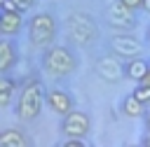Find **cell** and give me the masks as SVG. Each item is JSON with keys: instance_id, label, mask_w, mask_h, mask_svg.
<instances>
[{"instance_id": "obj_1", "label": "cell", "mask_w": 150, "mask_h": 147, "mask_svg": "<svg viewBox=\"0 0 150 147\" xmlns=\"http://www.w3.org/2000/svg\"><path fill=\"white\" fill-rule=\"evenodd\" d=\"M45 98H47V91H45V84L40 79H28L21 91H19V100H16V107H14V114L21 119V121H33L38 119L42 105H45Z\"/></svg>"}, {"instance_id": "obj_2", "label": "cell", "mask_w": 150, "mask_h": 147, "mask_svg": "<svg viewBox=\"0 0 150 147\" xmlns=\"http://www.w3.org/2000/svg\"><path fill=\"white\" fill-rule=\"evenodd\" d=\"M40 63H42V70L49 72L52 77H66L77 70V56L68 47H61V44H49L42 51Z\"/></svg>"}, {"instance_id": "obj_3", "label": "cell", "mask_w": 150, "mask_h": 147, "mask_svg": "<svg viewBox=\"0 0 150 147\" xmlns=\"http://www.w3.org/2000/svg\"><path fill=\"white\" fill-rule=\"evenodd\" d=\"M56 37V21L52 14L40 12L28 21V40L33 47H49Z\"/></svg>"}, {"instance_id": "obj_4", "label": "cell", "mask_w": 150, "mask_h": 147, "mask_svg": "<svg viewBox=\"0 0 150 147\" xmlns=\"http://www.w3.org/2000/svg\"><path fill=\"white\" fill-rule=\"evenodd\" d=\"M66 26H68L70 40H73L75 44H82V47H87L89 42H94L96 35H98V28H96L94 19H91L89 14H84V12H73V14H68Z\"/></svg>"}, {"instance_id": "obj_5", "label": "cell", "mask_w": 150, "mask_h": 147, "mask_svg": "<svg viewBox=\"0 0 150 147\" xmlns=\"http://www.w3.org/2000/svg\"><path fill=\"white\" fill-rule=\"evenodd\" d=\"M89 126H91V119L82 110H70L61 119V133L66 138H84L89 133Z\"/></svg>"}, {"instance_id": "obj_6", "label": "cell", "mask_w": 150, "mask_h": 147, "mask_svg": "<svg viewBox=\"0 0 150 147\" xmlns=\"http://www.w3.org/2000/svg\"><path fill=\"white\" fill-rule=\"evenodd\" d=\"M117 54H103L96 58L94 63V72L96 77H101L103 82H120L124 77V63L117 61Z\"/></svg>"}, {"instance_id": "obj_7", "label": "cell", "mask_w": 150, "mask_h": 147, "mask_svg": "<svg viewBox=\"0 0 150 147\" xmlns=\"http://www.w3.org/2000/svg\"><path fill=\"white\" fill-rule=\"evenodd\" d=\"M105 19H108V23H110L112 28H117V30H131V28L136 26V14H134V9L127 7V5H122L120 0H115L112 5H108Z\"/></svg>"}, {"instance_id": "obj_8", "label": "cell", "mask_w": 150, "mask_h": 147, "mask_svg": "<svg viewBox=\"0 0 150 147\" xmlns=\"http://www.w3.org/2000/svg\"><path fill=\"white\" fill-rule=\"evenodd\" d=\"M110 49L112 54H117L120 58H134V56H141L143 54V44L141 40H136L134 35L129 33H117L110 37Z\"/></svg>"}, {"instance_id": "obj_9", "label": "cell", "mask_w": 150, "mask_h": 147, "mask_svg": "<svg viewBox=\"0 0 150 147\" xmlns=\"http://www.w3.org/2000/svg\"><path fill=\"white\" fill-rule=\"evenodd\" d=\"M45 105H47L54 114H59V117H63V114H68L70 110H75L73 96H70L68 91H63V89H49V91H47V98H45Z\"/></svg>"}, {"instance_id": "obj_10", "label": "cell", "mask_w": 150, "mask_h": 147, "mask_svg": "<svg viewBox=\"0 0 150 147\" xmlns=\"http://www.w3.org/2000/svg\"><path fill=\"white\" fill-rule=\"evenodd\" d=\"M150 72V61H145L143 56H134V58H127L124 61V77L131 79V82H145Z\"/></svg>"}, {"instance_id": "obj_11", "label": "cell", "mask_w": 150, "mask_h": 147, "mask_svg": "<svg viewBox=\"0 0 150 147\" xmlns=\"http://www.w3.org/2000/svg\"><path fill=\"white\" fill-rule=\"evenodd\" d=\"M23 12H7L0 9V33L2 35H16L23 26Z\"/></svg>"}, {"instance_id": "obj_12", "label": "cell", "mask_w": 150, "mask_h": 147, "mask_svg": "<svg viewBox=\"0 0 150 147\" xmlns=\"http://www.w3.org/2000/svg\"><path fill=\"white\" fill-rule=\"evenodd\" d=\"M120 110H122V114L129 117V119H141V117H145V112H148V110H145V103H141L134 93H129V96L122 98Z\"/></svg>"}, {"instance_id": "obj_13", "label": "cell", "mask_w": 150, "mask_h": 147, "mask_svg": "<svg viewBox=\"0 0 150 147\" xmlns=\"http://www.w3.org/2000/svg\"><path fill=\"white\" fill-rule=\"evenodd\" d=\"M0 145H5V147H26L28 138L19 128H5V131H0Z\"/></svg>"}, {"instance_id": "obj_14", "label": "cell", "mask_w": 150, "mask_h": 147, "mask_svg": "<svg viewBox=\"0 0 150 147\" xmlns=\"http://www.w3.org/2000/svg\"><path fill=\"white\" fill-rule=\"evenodd\" d=\"M16 63V49L9 40H0V72L12 70V65Z\"/></svg>"}, {"instance_id": "obj_15", "label": "cell", "mask_w": 150, "mask_h": 147, "mask_svg": "<svg viewBox=\"0 0 150 147\" xmlns=\"http://www.w3.org/2000/svg\"><path fill=\"white\" fill-rule=\"evenodd\" d=\"M14 91H16V82L12 77H7L5 72H0V107H7L12 103Z\"/></svg>"}, {"instance_id": "obj_16", "label": "cell", "mask_w": 150, "mask_h": 147, "mask_svg": "<svg viewBox=\"0 0 150 147\" xmlns=\"http://www.w3.org/2000/svg\"><path fill=\"white\" fill-rule=\"evenodd\" d=\"M131 93H134L141 103L150 105V84H148V82H138V84H136V89H134Z\"/></svg>"}, {"instance_id": "obj_17", "label": "cell", "mask_w": 150, "mask_h": 147, "mask_svg": "<svg viewBox=\"0 0 150 147\" xmlns=\"http://www.w3.org/2000/svg\"><path fill=\"white\" fill-rule=\"evenodd\" d=\"M14 5H16L19 12H28V9L35 5V0H14Z\"/></svg>"}, {"instance_id": "obj_18", "label": "cell", "mask_w": 150, "mask_h": 147, "mask_svg": "<svg viewBox=\"0 0 150 147\" xmlns=\"http://www.w3.org/2000/svg\"><path fill=\"white\" fill-rule=\"evenodd\" d=\"M122 5H127V7H131L134 12L136 9H143V0H120Z\"/></svg>"}, {"instance_id": "obj_19", "label": "cell", "mask_w": 150, "mask_h": 147, "mask_svg": "<svg viewBox=\"0 0 150 147\" xmlns=\"http://www.w3.org/2000/svg\"><path fill=\"white\" fill-rule=\"evenodd\" d=\"M66 145H68V147H82L84 142H82V138H68Z\"/></svg>"}, {"instance_id": "obj_20", "label": "cell", "mask_w": 150, "mask_h": 147, "mask_svg": "<svg viewBox=\"0 0 150 147\" xmlns=\"http://www.w3.org/2000/svg\"><path fill=\"white\" fill-rule=\"evenodd\" d=\"M141 142H143V145H148V147H150V131H145V135H143V140H141Z\"/></svg>"}, {"instance_id": "obj_21", "label": "cell", "mask_w": 150, "mask_h": 147, "mask_svg": "<svg viewBox=\"0 0 150 147\" xmlns=\"http://www.w3.org/2000/svg\"><path fill=\"white\" fill-rule=\"evenodd\" d=\"M143 119H145V131H150V112H145Z\"/></svg>"}, {"instance_id": "obj_22", "label": "cell", "mask_w": 150, "mask_h": 147, "mask_svg": "<svg viewBox=\"0 0 150 147\" xmlns=\"http://www.w3.org/2000/svg\"><path fill=\"white\" fill-rule=\"evenodd\" d=\"M143 12H148V14H150V0H143Z\"/></svg>"}, {"instance_id": "obj_23", "label": "cell", "mask_w": 150, "mask_h": 147, "mask_svg": "<svg viewBox=\"0 0 150 147\" xmlns=\"http://www.w3.org/2000/svg\"><path fill=\"white\" fill-rule=\"evenodd\" d=\"M145 82H148V84H150V72H148V77H145Z\"/></svg>"}, {"instance_id": "obj_24", "label": "cell", "mask_w": 150, "mask_h": 147, "mask_svg": "<svg viewBox=\"0 0 150 147\" xmlns=\"http://www.w3.org/2000/svg\"><path fill=\"white\" fill-rule=\"evenodd\" d=\"M148 42H150V28H148Z\"/></svg>"}, {"instance_id": "obj_25", "label": "cell", "mask_w": 150, "mask_h": 147, "mask_svg": "<svg viewBox=\"0 0 150 147\" xmlns=\"http://www.w3.org/2000/svg\"><path fill=\"white\" fill-rule=\"evenodd\" d=\"M0 35H2V33H0Z\"/></svg>"}]
</instances>
